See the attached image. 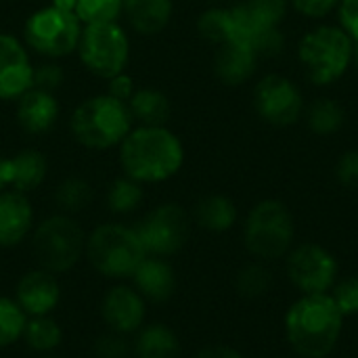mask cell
I'll list each match as a JSON object with an SVG mask.
<instances>
[{
	"label": "cell",
	"instance_id": "31",
	"mask_svg": "<svg viewBox=\"0 0 358 358\" xmlns=\"http://www.w3.org/2000/svg\"><path fill=\"white\" fill-rule=\"evenodd\" d=\"M124 0H76V15L82 25L113 23L122 17Z\"/></svg>",
	"mask_w": 358,
	"mask_h": 358
},
{
	"label": "cell",
	"instance_id": "30",
	"mask_svg": "<svg viewBox=\"0 0 358 358\" xmlns=\"http://www.w3.org/2000/svg\"><path fill=\"white\" fill-rule=\"evenodd\" d=\"M27 319L29 317L15 298L0 296V350L10 348L23 338Z\"/></svg>",
	"mask_w": 358,
	"mask_h": 358
},
{
	"label": "cell",
	"instance_id": "10",
	"mask_svg": "<svg viewBox=\"0 0 358 358\" xmlns=\"http://www.w3.org/2000/svg\"><path fill=\"white\" fill-rule=\"evenodd\" d=\"M76 52L86 71L109 80L126 71L130 63V36L117 21L84 25Z\"/></svg>",
	"mask_w": 358,
	"mask_h": 358
},
{
	"label": "cell",
	"instance_id": "8",
	"mask_svg": "<svg viewBox=\"0 0 358 358\" xmlns=\"http://www.w3.org/2000/svg\"><path fill=\"white\" fill-rule=\"evenodd\" d=\"M84 25L76 10L46 4L34 10L23 25V42L29 52H36L48 61L69 57L78 50Z\"/></svg>",
	"mask_w": 358,
	"mask_h": 358
},
{
	"label": "cell",
	"instance_id": "12",
	"mask_svg": "<svg viewBox=\"0 0 358 358\" xmlns=\"http://www.w3.org/2000/svg\"><path fill=\"white\" fill-rule=\"evenodd\" d=\"M336 256L319 243H302L287 256V277L302 294H327L338 279Z\"/></svg>",
	"mask_w": 358,
	"mask_h": 358
},
{
	"label": "cell",
	"instance_id": "29",
	"mask_svg": "<svg viewBox=\"0 0 358 358\" xmlns=\"http://www.w3.org/2000/svg\"><path fill=\"white\" fill-rule=\"evenodd\" d=\"M55 201L59 206V210L63 214H78L82 210H86L92 201V187L88 180L78 178V176H69L65 180H61L55 189Z\"/></svg>",
	"mask_w": 358,
	"mask_h": 358
},
{
	"label": "cell",
	"instance_id": "4",
	"mask_svg": "<svg viewBox=\"0 0 358 358\" xmlns=\"http://www.w3.org/2000/svg\"><path fill=\"white\" fill-rule=\"evenodd\" d=\"M86 260L105 279H130L145 260L143 243L134 227L122 222H105L86 235Z\"/></svg>",
	"mask_w": 358,
	"mask_h": 358
},
{
	"label": "cell",
	"instance_id": "21",
	"mask_svg": "<svg viewBox=\"0 0 358 358\" xmlns=\"http://www.w3.org/2000/svg\"><path fill=\"white\" fill-rule=\"evenodd\" d=\"M122 15L132 31L141 36L162 34L174 15L172 0H124Z\"/></svg>",
	"mask_w": 358,
	"mask_h": 358
},
{
	"label": "cell",
	"instance_id": "32",
	"mask_svg": "<svg viewBox=\"0 0 358 358\" xmlns=\"http://www.w3.org/2000/svg\"><path fill=\"white\" fill-rule=\"evenodd\" d=\"M197 31L203 40L212 44H224L231 42V17L229 8L222 6H212L206 13L199 15L197 19Z\"/></svg>",
	"mask_w": 358,
	"mask_h": 358
},
{
	"label": "cell",
	"instance_id": "43",
	"mask_svg": "<svg viewBox=\"0 0 358 358\" xmlns=\"http://www.w3.org/2000/svg\"><path fill=\"white\" fill-rule=\"evenodd\" d=\"M355 59H357V61H358V44H357V46H355Z\"/></svg>",
	"mask_w": 358,
	"mask_h": 358
},
{
	"label": "cell",
	"instance_id": "18",
	"mask_svg": "<svg viewBox=\"0 0 358 358\" xmlns=\"http://www.w3.org/2000/svg\"><path fill=\"white\" fill-rule=\"evenodd\" d=\"M15 107L17 124L23 132L31 136L46 134L55 128L61 115V105L55 96V92L31 86L25 94H21Z\"/></svg>",
	"mask_w": 358,
	"mask_h": 358
},
{
	"label": "cell",
	"instance_id": "33",
	"mask_svg": "<svg viewBox=\"0 0 358 358\" xmlns=\"http://www.w3.org/2000/svg\"><path fill=\"white\" fill-rule=\"evenodd\" d=\"M235 285L243 298H260L271 287V273L262 264H248L239 271Z\"/></svg>",
	"mask_w": 358,
	"mask_h": 358
},
{
	"label": "cell",
	"instance_id": "6",
	"mask_svg": "<svg viewBox=\"0 0 358 358\" xmlns=\"http://www.w3.org/2000/svg\"><path fill=\"white\" fill-rule=\"evenodd\" d=\"M31 254L40 268L63 275L69 273L86 252V233L80 222L69 214H55L44 218L34 227L31 235Z\"/></svg>",
	"mask_w": 358,
	"mask_h": 358
},
{
	"label": "cell",
	"instance_id": "3",
	"mask_svg": "<svg viewBox=\"0 0 358 358\" xmlns=\"http://www.w3.org/2000/svg\"><path fill=\"white\" fill-rule=\"evenodd\" d=\"M134 120L124 101L107 92L84 99L69 117V130L76 143L88 151H109L122 145Z\"/></svg>",
	"mask_w": 358,
	"mask_h": 358
},
{
	"label": "cell",
	"instance_id": "2",
	"mask_svg": "<svg viewBox=\"0 0 358 358\" xmlns=\"http://www.w3.org/2000/svg\"><path fill=\"white\" fill-rule=\"evenodd\" d=\"M344 317L329 294H304L285 315V336L302 358L329 357L340 342Z\"/></svg>",
	"mask_w": 358,
	"mask_h": 358
},
{
	"label": "cell",
	"instance_id": "42",
	"mask_svg": "<svg viewBox=\"0 0 358 358\" xmlns=\"http://www.w3.org/2000/svg\"><path fill=\"white\" fill-rule=\"evenodd\" d=\"M8 189V157L0 153V191Z\"/></svg>",
	"mask_w": 358,
	"mask_h": 358
},
{
	"label": "cell",
	"instance_id": "44",
	"mask_svg": "<svg viewBox=\"0 0 358 358\" xmlns=\"http://www.w3.org/2000/svg\"><path fill=\"white\" fill-rule=\"evenodd\" d=\"M42 358H57V357H50V355H44V357Z\"/></svg>",
	"mask_w": 358,
	"mask_h": 358
},
{
	"label": "cell",
	"instance_id": "13",
	"mask_svg": "<svg viewBox=\"0 0 358 358\" xmlns=\"http://www.w3.org/2000/svg\"><path fill=\"white\" fill-rule=\"evenodd\" d=\"M254 107L266 124L285 128L302 117L304 96L289 78L268 73L254 88Z\"/></svg>",
	"mask_w": 358,
	"mask_h": 358
},
{
	"label": "cell",
	"instance_id": "11",
	"mask_svg": "<svg viewBox=\"0 0 358 358\" xmlns=\"http://www.w3.org/2000/svg\"><path fill=\"white\" fill-rule=\"evenodd\" d=\"M134 231L147 256L170 258L187 245L191 216L178 203H159L134 224Z\"/></svg>",
	"mask_w": 358,
	"mask_h": 358
},
{
	"label": "cell",
	"instance_id": "14",
	"mask_svg": "<svg viewBox=\"0 0 358 358\" xmlns=\"http://www.w3.org/2000/svg\"><path fill=\"white\" fill-rule=\"evenodd\" d=\"M29 48L15 34L0 31V101H17L34 86Z\"/></svg>",
	"mask_w": 358,
	"mask_h": 358
},
{
	"label": "cell",
	"instance_id": "25",
	"mask_svg": "<svg viewBox=\"0 0 358 358\" xmlns=\"http://www.w3.org/2000/svg\"><path fill=\"white\" fill-rule=\"evenodd\" d=\"M195 222L210 233H227L237 222V206L227 195H206L195 206Z\"/></svg>",
	"mask_w": 358,
	"mask_h": 358
},
{
	"label": "cell",
	"instance_id": "1",
	"mask_svg": "<svg viewBox=\"0 0 358 358\" xmlns=\"http://www.w3.org/2000/svg\"><path fill=\"white\" fill-rule=\"evenodd\" d=\"M117 149L122 174L141 185L166 182L185 164L182 141L168 126H134Z\"/></svg>",
	"mask_w": 358,
	"mask_h": 358
},
{
	"label": "cell",
	"instance_id": "35",
	"mask_svg": "<svg viewBox=\"0 0 358 358\" xmlns=\"http://www.w3.org/2000/svg\"><path fill=\"white\" fill-rule=\"evenodd\" d=\"M130 355H132V344L128 342V336L109 331L94 342L96 358H128Z\"/></svg>",
	"mask_w": 358,
	"mask_h": 358
},
{
	"label": "cell",
	"instance_id": "41",
	"mask_svg": "<svg viewBox=\"0 0 358 358\" xmlns=\"http://www.w3.org/2000/svg\"><path fill=\"white\" fill-rule=\"evenodd\" d=\"M193 358H243V355L231 346H208V348H201Z\"/></svg>",
	"mask_w": 358,
	"mask_h": 358
},
{
	"label": "cell",
	"instance_id": "5",
	"mask_svg": "<svg viewBox=\"0 0 358 358\" xmlns=\"http://www.w3.org/2000/svg\"><path fill=\"white\" fill-rule=\"evenodd\" d=\"M355 46L357 44L342 27L321 25L302 36L298 59L313 84L329 86L348 71L355 59Z\"/></svg>",
	"mask_w": 358,
	"mask_h": 358
},
{
	"label": "cell",
	"instance_id": "38",
	"mask_svg": "<svg viewBox=\"0 0 358 358\" xmlns=\"http://www.w3.org/2000/svg\"><path fill=\"white\" fill-rule=\"evenodd\" d=\"M336 174L344 187L358 189V149H352L340 157V162L336 166Z\"/></svg>",
	"mask_w": 358,
	"mask_h": 358
},
{
	"label": "cell",
	"instance_id": "34",
	"mask_svg": "<svg viewBox=\"0 0 358 358\" xmlns=\"http://www.w3.org/2000/svg\"><path fill=\"white\" fill-rule=\"evenodd\" d=\"M338 310L342 313V317H357L358 315V277H348L342 283H338L334 287L331 294Z\"/></svg>",
	"mask_w": 358,
	"mask_h": 358
},
{
	"label": "cell",
	"instance_id": "7",
	"mask_svg": "<svg viewBox=\"0 0 358 358\" xmlns=\"http://www.w3.org/2000/svg\"><path fill=\"white\" fill-rule=\"evenodd\" d=\"M289 0H243L229 8L231 42H241L262 55H275L283 48L279 25L285 19Z\"/></svg>",
	"mask_w": 358,
	"mask_h": 358
},
{
	"label": "cell",
	"instance_id": "16",
	"mask_svg": "<svg viewBox=\"0 0 358 358\" xmlns=\"http://www.w3.org/2000/svg\"><path fill=\"white\" fill-rule=\"evenodd\" d=\"M15 300L27 317H46L61 302V285L52 273L38 266L17 281Z\"/></svg>",
	"mask_w": 358,
	"mask_h": 358
},
{
	"label": "cell",
	"instance_id": "40",
	"mask_svg": "<svg viewBox=\"0 0 358 358\" xmlns=\"http://www.w3.org/2000/svg\"><path fill=\"white\" fill-rule=\"evenodd\" d=\"M134 90H136V84H134L132 76L126 73V71H122V73L107 80V94L117 99V101L128 103V99L134 94Z\"/></svg>",
	"mask_w": 358,
	"mask_h": 358
},
{
	"label": "cell",
	"instance_id": "9",
	"mask_svg": "<svg viewBox=\"0 0 358 358\" xmlns=\"http://www.w3.org/2000/svg\"><path fill=\"white\" fill-rule=\"evenodd\" d=\"M296 235L294 216L283 201L264 199L256 203L243 227V243L258 260H277L292 250Z\"/></svg>",
	"mask_w": 358,
	"mask_h": 358
},
{
	"label": "cell",
	"instance_id": "27",
	"mask_svg": "<svg viewBox=\"0 0 358 358\" xmlns=\"http://www.w3.org/2000/svg\"><path fill=\"white\" fill-rule=\"evenodd\" d=\"M344 122H346V111L334 99H317L306 109V124L319 136L336 134L344 126Z\"/></svg>",
	"mask_w": 358,
	"mask_h": 358
},
{
	"label": "cell",
	"instance_id": "26",
	"mask_svg": "<svg viewBox=\"0 0 358 358\" xmlns=\"http://www.w3.org/2000/svg\"><path fill=\"white\" fill-rule=\"evenodd\" d=\"M29 350L38 352V355H50L52 350H57L63 342V329L61 325L50 317H29L23 338H21Z\"/></svg>",
	"mask_w": 358,
	"mask_h": 358
},
{
	"label": "cell",
	"instance_id": "24",
	"mask_svg": "<svg viewBox=\"0 0 358 358\" xmlns=\"http://www.w3.org/2000/svg\"><path fill=\"white\" fill-rule=\"evenodd\" d=\"M128 109L134 126H166L172 113L170 99L151 86H141L128 99Z\"/></svg>",
	"mask_w": 358,
	"mask_h": 358
},
{
	"label": "cell",
	"instance_id": "20",
	"mask_svg": "<svg viewBox=\"0 0 358 358\" xmlns=\"http://www.w3.org/2000/svg\"><path fill=\"white\" fill-rule=\"evenodd\" d=\"M258 52L241 42H224L214 55V73L227 86L248 82L258 65Z\"/></svg>",
	"mask_w": 358,
	"mask_h": 358
},
{
	"label": "cell",
	"instance_id": "15",
	"mask_svg": "<svg viewBox=\"0 0 358 358\" xmlns=\"http://www.w3.org/2000/svg\"><path fill=\"white\" fill-rule=\"evenodd\" d=\"M147 300L130 285H113L101 300V319L113 334L132 336L145 325Z\"/></svg>",
	"mask_w": 358,
	"mask_h": 358
},
{
	"label": "cell",
	"instance_id": "28",
	"mask_svg": "<svg viewBox=\"0 0 358 358\" xmlns=\"http://www.w3.org/2000/svg\"><path fill=\"white\" fill-rule=\"evenodd\" d=\"M143 197H145L143 185L122 174L107 189V208L115 216H126L141 208Z\"/></svg>",
	"mask_w": 358,
	"mask_h": 358
},
{
	"label": "cell",
	"instance_id": "37",
	"mask_svg": "<svg viewBox=\"0 0 358 358\" xmlns=\"http://www.w3.org/2000/svg\"><path fill=\"white\" fill-rule=\"evenodd\" d=\"M289 2L296 8V13L308 19H323L340 4V0H289Z\"/></svg>",
	"mask_w": 358,
	"mask_h": 358
},
{
	"label": "cell",
	"instance_id": "19",
	"mask_svg": "<svg viewBox=\"0 0 358 358\" xmlns=\"http://www.w3.org/2000/svg\"><path fill=\"white\" fill-rule=\"evenodd\" d=\"M130 279L134 281V289L147 302H168L176 292V273L166 258L145 256Z\"/></svg>",
	"mask_w": 358,
	"mask_h": 358
},
{
	"label": "cell",
	"instance_id": "17",
	"mask_svg": "<svg viewBox=\"0 0 358 358\" xmlns=\"http://www.w3.org/2000/svg\"><path fill=\"white\" fill-rule=\"evenodd\" d=\"M34 206L25 193L0 191V250L21 245L34 231Z\"/></svg>",
	"mask_w": 358,
	"mask_h": 358
},
{
	"label": "cell",
	"instance_id": "45",
	"mask_svg": "<svg viewBox=\"0 0 358 358\" xmlns=\"http://www.w3.org/2000/svg\"><path fill=\"white\" fill-rule=\"evenodd\" d=\"M210 2H224V0H210Z\"/></svg>",
	"mask_w": 358,
	"mask_h": 358
},
{
	"label": "cell",
	"instance_id": "39",
	"mask_svg": "<svg viewBox=\"0 0 358 358\" xmlns=\"http://www.w3.org/2000/svg\"><path fill=\"white\" fill-rule=\"evenodd\" d=\"M340 27L358 44V0H340L338 4Z\"/></svg>",
	"mask_w": 358,
	"mask_h": 358
},
{
	"label": "cell",
	"instance_id": "36",
	"mask_svg": "<svg viewBox=\"0 0 358 358\" xmlns=\"http://www.w3.org/2000/svg\"><path fill=\"white\" fill-rule=\"evenodd\" d=\"M63 78H65V71H63V67H61L59 63H55V61H48V63L38 65V67L34 69V86H36V88H44V90L55 92V90L61 86Z\"/></svg>",
	"mask_w": 358,
	"mask_h": 358
},
{
	"label": "cell",
	"instance_id": "22",
	"mask_svg": "<svg viewBox=\"0 0 358 358\" xmlns=\"http://www.w3.org/2000/svg\"><path fill=\"white\" fill-rule=\"evenodd\" d=\"M48 176L46 155L38 149H21L8 155V189L29 195L40 189Z\"/></svg>",
	"mask_w": 358,
	"mask_h": 358
},
{
	"label": "cell",
	"instance_id": "23",
	"mask_svg": "<svg viewBox=\"0 0 358 358\" xmlns=\"http://www.w3.org/2000/svg\"><path fill=\"white\" fill-rule=\"evenodd\" d=\"M180 352L178 336L164 323L143 325L132 344V355L136 358H180Z\"/></svg>",
	"mask_w": 358,
	"mask_h": 358
}]
</instances>
